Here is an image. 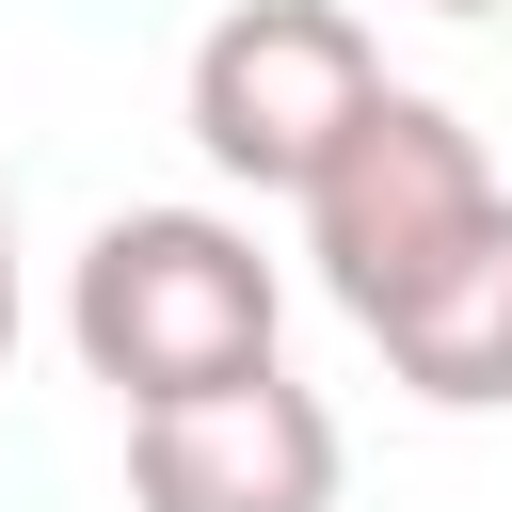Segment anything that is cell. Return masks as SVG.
Wrapping results in <instances>:
<instances>
[{"instance_id":"obj_7","label":"cell","mask_w":512,"mask_h":512,"mask_svg":"<svg viewBox=\"0 0 512 512\" xmlns=\"http://www.w3.org/2000/svg\"><path fill=\"white\" fill-rule=\"evenodd\" d=\"M416 16H496V0H416Z\"/></svg>"},{"instance_id":"obj_3","label":"cell","mask_w":512,"mask_h":512,"mask_svg":"<svg viewBox=\"0 0 512 512\" xmlns=\"http://www.w3.org/2000/svg\"><path fill=\"white\" fill-rule=\"evenodd\" d=\"M368 96H384V48L352 0H224L192 32V80H176L208 176H240V192H304Z\"/></svg>"},{"instance_id":"obj_6","label":"cell","mask_w":512,"mask_h":512,"mask_svg":"<svg viewBox=\"0 0 512 512\" xmlns=\"http://www.w3.org/2000/svg\"><path fill=\"white\" fill-rule=\"evenodd\" d=\"M0 368H16V176H0Z\"/></svg>"},{"instance_id":"obj_5","label":"cell","mask_w":512,"mask_h":512,"mask_svg":"<svg viewBox=\"0 0 512 512\" xmlns=\"http://www.w3.org/2000/svg\"><path fill=\"white\" fill-rule=\"evenodd\" d=\"M384 336V368L432 400V416H512V208L400 304V320H368Z\"/></svg>"},{"instance_id":"obj_2","label":"cell","mask_w":512,"mask_h":512,"mask_svg":"<svg viewBox=\"0 0 512 512\" xmlns=\"http://www.w3.org/2000/svg\"><path fill=\"white\" fill-rule=\"evenodd\" d=\"M288 208H304V256H320L336 320H400V304H416V288H432V272H448L512 192H496V160H480V128H464L448 96L384 80Z\"/></svg>"},{"instance_id":"obj_4","label":"cell","mask_w":512,"mask_h":512,"mask_svg":"<svg viewBox=\"0 0 512 512\" xmlns=\"http://www.w3.org/2000/svg\"><path fill=\"white\" fill-rule=\"evenodd\" d=\"M128 512H336V416H320V384L256 368V384L128 416Z\"/></svg>"},{"instance_id":"obj_1","label":"cell","mask_w":512,"mask_h":512,"mask_svg":"<svg viewBox=\"0 0 512 512\" xmlns=\"http://www.w3.org/2000/svg\"><path fill=\"white\" fill-rule=\"evenodd\" d=\"M272 320H288V288H272V256L224 208H112L80 240V272H64V352L128 416L208 400V384H256L272 368Z\"/></svg>"}]
</instances>
